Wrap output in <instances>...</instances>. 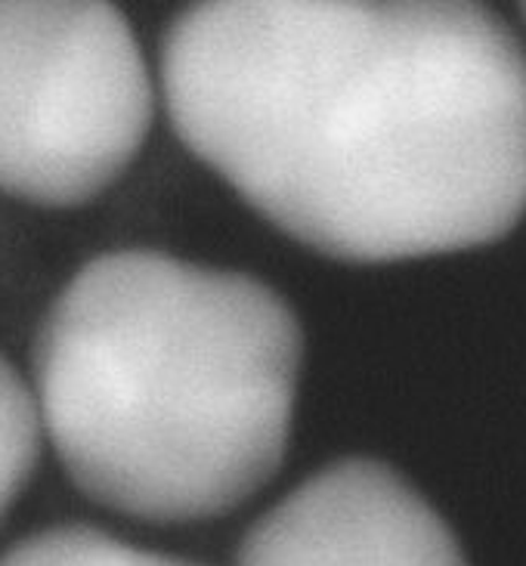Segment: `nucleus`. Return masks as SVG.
I'll return each mask as SVG.
<instances>
[{"mask_svg": "<svg viewBox=\"0 0 526 566\" xmlns=\"http://www.w3.org/2000/svg\"><path fill=\"white\" fill-rule=\"evenodd\" d=\"M158 72L186 149L323 258L452 254L526 214V50L480 0H192Z\"/></svg>", "mask_w": 526, "mask_h": 566, "instance_id": "obj_1", "label": "nucleus"}, {"mask_svg": "<svg viewBox=\"0 0 526 566\" xmlns=\"http://www.w3.org/2000/svg\"><path fill=\"white\" fill-rule=\"evenodd\" d=\"M304 328L266 282L161 251H108L65 282L34 337V406L93 505L204 523L278 474Z\"/></svg>", "mask_w": 526, "mask_h": 566, "instance_id": "obj_2", "label": "nucleus"}, {"mask_svg": "<svg viewBox=\"0 0 526 566\" xmlns=\"http://www.w3.org/2000/svg\"><path fill=\"white\" fill-rule=\"evenodd\" d=\"M155 87L112 0H0V192L77 208L134 165Z\"/></svg>", "mask_w": 526, "mask_h": 566, "instance_id": "obj_3", "label": "nucleus"}, {"mask_svg": "<svg viewBox=\"0 0 526 566\" xmlns=\"http://www.w3.org/2000/svg\"><path fill=\"white\" fill-rule=\"evenodd\" d=\"M235 566H471L431 502L390 464L340 459L263 511Z\"/></svg>", "mask_w": 526, "mask_h": 566, "instance_id": "obj_4", "label": "nucleus"}, {"mask_svg": "<svg viewBox=\"0 0 526 566\" xmlns=\"http://www.w3.org/2000/svg\"><path fill=\"white\" fill-rule=\"evenodd\" d=\"M0 566H199L183 557L137 548L87 523L46 526L0 554Z\"/></svg>", "mask_w": 526, "mask_h": 566, "instance_id": "obj_5", "label": "nucleus"}, {"mask_svg": "<svg viewBox=\"0 0 526 566\" xmlns=\"http://www.w3.org/2000/svg\"><path fill=\"white\" fill-rule=\"evenodd\" d=\"M41 418L31 387L0 356V521L29 486L41 459Z\"/></svg>", "mask_w": 526, "mask_h": 566, "instance_id": "obj_6", "label": "nucleus"}, {"mask_svg": "<svg viewBox=\"0 0 526 566\" xmlns=\"http://www.w3.org/2000/svg\"><path fill=\"white\" fill-rule=\"evenodd\" d=\"M524 10H526V0H524Z\"/></svg>", "mask_w": 526, "mask_h": 566, "instance_id": "obj_7", "label": "nucleus"}]
</instances>
